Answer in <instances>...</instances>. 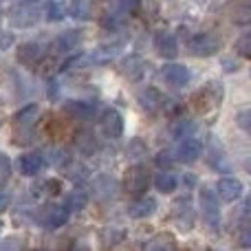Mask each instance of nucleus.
I'll return each mask as SVG.
<instances>
[{
    "label": "nucleus",
    "mask_w": 251,
    "mask_h": 251,
    "mask_svg": "<svg viewBox=\"0 0 251 251\" xmlns=\"http://www.w3.org/2000/svg\"><path fill=\"white\" fill-rule=\"evenodd\" d=\"M40 119V106L29 104L22 110H18L13 117V130H16V139L18 141H29L33 137V128Z\"/></svg>",
    "instance_id": "obj_1"
},
{
    "label": "nucleus",
    "mask_w": 251,
    "mask_h": 251,
    "mask_svg": "<svg viewBox=\"0 0 251 251\" xmlns=\"http://www.w3.org/2000/svg\"><path fill=\"white\" fill-rule=\"evenodd\" d=\"M69 212L71 209L66 207V205L49 203V205H44V207L38 209L35 221H38V225L47 227V229H57V227H62L66 221H69Z\"/></svg>",
    "instance_id": "obj_2"
},
{
    "label": "nucleus",
    "mask_w": 251,
    "mask_h": 251,
    "mask_svg": "<svg viewBox=\"0 0 251 251\" xmlns=\"http://www.w3.org/2000/svg\"><path fill=\"white\" fill-rule=\"evenodd\" d=\"M150 172H148L146 165H132V168L126 172L124 176V187L126 192H130V194H143V192L148 190V185H150Z\"/></svg>",
    "instance_id": "obj_3"
},
{
    "label": "nucleus",
    "mask_w": 251,
    "mask_h": 251,
    "mask_svg": "<svg viewBox=\"0 0 251 251\" xmlns=\"http://www.w3.org/2000/svg\"><path fill=\"white\" fill-rule=\"evenodd\" d=\"M199 205H201L205 223H207L212 229H218V225H221V209H218V203H216V194L209 190H201Z\"/></svg>",
    "instance_id": "obj_4"
},
{
    "label": "nucleus",
    "mask_w": 251,
    "mask_h": 251,
    "mask_svg": "<svg viewBox=\"0 0 251 251\" xmlns=\"http://www.w3.org/2000/svg\"><path fill=\"white\" fill-rule=\"evenodd\" d=\"M187 47H190L192 55L207 57V55H214V53L218 51L221 40H218V35H214V33H199V35H194V38H190Z\"/></svg>",
    "instance_id": "obj_5"
},
{
    "label": "nucleus",
    "mask_w": 251,
    "mask_h": 251,
    "mask_svg": "<svg viewBox=\"0 0 251 251\" xmlns=\"http://www.w3.org/2000/svg\"><path fill=\"white\" fill-rule=\"evenodd\" d=\"M91 192H93V199H95V201L106 203V201H110V199H115V196H117L119 185H117V181H115L113 176H108V174H100V176L93 178Z\"/></svg>",
    "instance_id": "obj_6"
},
{
    "label": "nucleus",
    "mask_w": 251,
    "mask_h": 251,
    "mask_svg": "<svg viewBox=\"0 0 251 251\" xmlns=\"http://www.w3.org/2000/svg\"><path fill=\"white\" fill-rule=\"evenodd\" d=\"M161 77H163V82L172 88H185L187 84H190L192 75H190V69H187V66L170 62V64H165L163 69H161Z\"/></svg>",
    "instance_id": "obj_7"
},
{
    "label": "nucleus",
    "mask_w": 251,
    "mask_h": 251,
    "mask_svg": "<svg viewBox=\"0 0 251 251\" xmlns=\"http://www.w3.org/2000/svg\"><path fill=\"white\" fill-rule=\"evenodd\" d=\"M40 20V9L33 4H20V7L11 9L9 13V22L13 26H20V29H29V26L38 25Z\"/></svg>",
    "instance_id": "obj_8"
},
{
    "label": "nucleus",
    "mask_w": 251,
    "mask_h": 251,
    "mask_svg": "<svg viewBox=\"0 0 251 251\" xmlns=\"http://www.w3.org/2000/svg\"><path fill=\"white\" fill-rule=\"evenodd\" d=\"M221 97H223V88L218 84H207L201 93H196V108L201 113H209V110L221 106Z\"/></svg>",
    "instance_id": "obj_9"
},
{
    "label": "nucleus",
    "mask_w": 251,
    "mask_h": 251,
    "mask_svg": "<svg viewBox=\"0 0 251 251\" xmlns=\"http://www.w3.org/2000/svg\"><path fill=\"white\" fill-rule=\"evenodd\" d=\"M216 194L221 201H225V203H234V201H238L240 196H243V183L238 181V178H221V181L216 183Z\"/></svg>",
    "instance_id": "obj_10"
},
{
    "label": "nucleus",
    "mask_w": 251,
    "mask_h": 251,
    "mask_svg": "<svg viewBox=\"0 0 251 251\" xmlns=\"http://www.w3.org/2000/svg\"><path fill=\"white\" fill-rule=\"evenodd\" d=\"M73 146L79 154L93 156L97 152V148H100V143H97V137L91 132V130H77L73 137Z\"/></svg>",
    "instance_id": "obj_11"
},
{
    "label": "nucleus",
    "mask_w": 251,
    "mask_h": 251,
    "mask_svg": "<svg viewBox=\"0 0 251 251\" xmlns=\"http://www.w3.org/2000/svg\"><path fill=\"white\" fill-rule=\"evenodd\" d=\"M154 49L161 57L172 60V57H176V53H178L176 38H174L172 33H168V31H161V33L154 35Z\"/></svg>",
    "instance_id": "obj_12"
},
{
    "label": "nucleus",
    "mask_w": 251,
    "mask_h": 251,
    "mask_svg": "<svg viewBox=\"0 0 251 251\" xmlns=\"http://www.w3.org/2000/svg\"><path fill=\"white\" fill-rule=\"evenodd\" d=\"M42 168H44V156L40 152H26V154H22L18 159V170L25 176H35V174H40Z\"/></svg>",
    "instance_id": "obj_13"
},
{
    "label": "nucleus",
    "mask_w": 251,
    "mask_h": 251,
    "mask_svg": "<svg viewBox=\"0 0 251 251\" xmlns=\"http://www.w3.org/2000/svg\"><path fill=\"white\" fill-rule=\"evenodd\" d=\"M44 55H47V44H42V42H25L18 49V57L25 64H35Z\"/></svg>",
    "instance_id": "obj_14"
},
{
    "label": "nucleus",
    "mask_w": 251,
    "mask_h": 251,
    "mask_svg": "<svg viewBox=\"0 0 251 251\" xmlns=\"http://www.w3.org/2000/svg\"><path fill=\"white\" fill-rule=\"evenodd\" d=\"M101 130H104L108 137H113V139L122 137V132H124V119H122V115H119L115 108H108L104 115H101Z\"/></svg>",
    "instance_id": "obj_15"
},
{
    "label": "nucleus",
    "mask_w": 251,
    "mask_h": 251,
    "mask_svg": "<svg viewBox=\"0 0 251 251\" xmlns=\"http://www.w3.org/2000/svg\"><path fill=\"white\" fill-rule=\"evenodd\" d=\"M174 223H176V227L183 231L192 229V225H194V212H192L187 199L176 201V205H174Z\"/></svg>",
    "instance_id": "obj_16"
},
{
    "label": "nucleus",
    "mask_w": 251,
    "mask_h": 251,
    "mask_svg": "<svg viewBox=\"0 0 251 251\" xmlns=\"http://www.w3.org/2000/svg\"><path fill=\"white\" fill-rule=\"evenodd\" d=\"M64 110L71 115V117H75V119H84V122H88V119L95 117V106L88 104V101H82V100L66 101V104H64Z\"/></svg>",
    "instance_id": "obj_17"
},
{
    "label": "nucleus",
    "mask_w": 251,
    "mask_h": 251,
    "mask_svg": "<svg viewBox=\"0 0 251 251\" xmlns=\"http://www.w3.org/2000/svg\"><path fill=\"white\" fill-rule=\"evenodd\" d=\"M156 209V201L152 196H143V199H137L128 205V214L132 218H146V216H152Z\"/></svg>",
    "instance_id": "obj_18"
},
{
    "label": "nucleus",
    "mask_w": 251,
    "mask_h": 251,
    "mask_svg": "<svg viewBox=\"0 0 251 251\" xmlns=\"http://www.w3.org/2000/svg\"><path fill=\"white\" fill-rule=\"evenodd\" d=\"M201 154V143L196 139H183L176 148V159L183 161V163H192L196 161Z\"/></svg>",
    "instance_id": "obj_19"
},
{
    "label": "nucleus",
    "mask_w": 251,
    "mask_h": 251,
    "mask_svg": "<svg viewBox=\"0 0 251 251\" xmlns=\"http://www.w3.org/2000/svg\"><path fill=\"white\" fill-rule=\"evenodd\" d=\"M139 104L146 113H159L161 104H163V97L156 88H146V91L139 93Z\"/></svg>",
    "instance_id": "obj_20"
},
{
    "label": "nucleus",
    "mask_w": 251,
    "mask_h": 251,
    "mask_svg": "<svg viewBox=\"0 0 251 251\" xmlns=\"http://www.w3.org/2000/svg\"><path fill=\"white\" fill-rule=\"evenodd\" d=\"M141 251H178V245L170 234H159L148 240Z\"/></svg>",
    "instance_id": "obj_21"
},
{
    "label": "nucleus",
    "mask_w": 251,
    "mask_h": 251,
    "mask_svg": "<svg viewBox=\"0 0 251 251\" xmlns=\"http://www.w3.org/2000/svg\"><path fill=\"white\" fill-rule=\"evenodd\" d=\"M143 71H146V66H143L141 57H137V55H128V57H124V62H122V73H124L128 79H132V82L141 79Z\"/></svg>",
    "instance_id": "obj_22"
},
{
    "label": "nucleus",
    "mask_w": 251,
    "mask_h": 251,
    "mask_svg": "<svg viewBox=\"0 0 251 251\" xmlns=\"http://www.w3.org/2000/svg\"><path fill=\"white\" fill-rule=\"evenodd\" d=\"M69 13L75 18V20H91L93 2H91V0H71Z\"/></svg>",
    "instance_id": "obj_23"
},
{
    "label": "nucleus",
    "mask_w": 251,
    "mask_h": 251,
    "mask_svg": "<svg viewBox=\"0 0 251 251\" xmlns=\"http://www.w3.org/2000/svg\"><path fill=\"white\" fill-rule=\"evenodd\" d=\"M88 203V192L84 190V187H73V190L66 194V207L69 209H75V212H79V209H84Z\"/></svg>",
    "instance_id": "obj_24"
},
{
    "label": "nucleus",
    "mask_w": 251,
    "mask_h": 251,
    "mask_svg": "<svg viewBox=\"0 0 251 251\" xmlns=\"http://www.w3.org/2000/svg\"><path fill=\"white\" fill-rule=\"evenodd\" d=\"M154 185H156V190H159L161 194H170V192L176 190L178 178L174 176V174H170V172H161V174H156L154 176Z\"/></svg>",
    "instance_id": "obj_25"
},
{
    "label": "nucleus",
    "mask_w": 251,
    "mask_h": 251,
    "mask_svg": "<svg viewBox=\"0 0 251 251\" xmlns=\"http://www.w3.org/2000/svg\"><path fill=\"white\" fill-rule=\"evenodd\" d=\"M124 229H119V227H106L104 231H101V245H104V249H113L115 245H119L124 240Z\"/></svg>",
    "instance_id": "obj_26"
},
{
    "label": "nucleus",
    "mask_w": 251,
    "mask_h": 251,
    "mask_svg": "<svg viewBox=\"0 0 251 251\" xmlns=\"http://www.w3.org/2000/svg\"><path fill=\"white\" fill-rule=\"evenodd\" d=\"M194 132V122L192 119H176L172 126H170V134H172L174 139H185L190 137V134Z\"/></svg>",
    "instance_id": "obj_27"
},
{
    "label": "nucleus",
    "mask_w": 251,
    "mask_h": 251,
    "mask_svg": "<svg viewBox=\"0 0 251 251\" xmlns=\"http://www.w3.org/2000/svg\"><path fill=\"white\" fill-rule=\"evenodd\" d=\"M79 40H82L79 31H66V33H62L55 40V47H57V51H71V49H75L79 44Z\"/></svg>",
    "instance_id": "obj_28"
},
{
    "label": "nucleus",
    "mask_w": 251,
    "mask_h": 251,
    "mask_svg": "<svg viewBox=\"0 0 251 251\" xmlns=\"http://www.w3.org/2000/svg\"><path fill=\"white\" fill-rule=\"evenodd\" d=\"M25 249V240L18 238V236H9L0 243V251H22Z\"/></svg>",
    "instance_id": "obj_29"
},
{
    "label": "nucleus",
    "mask_w": 251,
    "mask_h": 251,
    "mask_svg": "<svg viewBox=\"0 0 251 251\" xmlns=\"http://www.w3.org/2000/svg\"><path fill=\"white\" fill-rule=\"evenodd\" d=\"M66 161H69V156H66L64 150H60V148H51V150H49V163L51 165L62 168V165H66Z\"/></svg>",
    "instance_id": "obj_30"
},
{
    "label": "nucleus",
    "mask_w": 251,
    "mask_h": 251,
    "mask_svg": "<svg viewBox=\"0 0 251 251\" xmlns=\"http://www.w3.org/2000/svg\"><path fill=\"white\" fill-rule=\"evenodd\" d=\"M236 49H238V53L243 57H249L251 55V33H243L238 38V42H236Z\"/></svg>",
    "instance_id": "obj_31"
},
{
    "label": "nucleus",
    "mask_w": 251,
    "mask_h": 251,
    "mask_svg": "<svg viewBox=\"0 0 251 251\" xmlns=\"http://www.w3.org/2000/svg\"><path fill=\"white\" fill-rule=\"evenodd\" d=\"M11 176V159L4 152H0V183H4Z\"/></svg>",
    "instance_id": "obj_32"
},
{
    "label": "nucleus",
    "mask_w": 251,
    "mask_h": 251,
    "mask_svg": "<svg viewBox=\"0 0 251 251\" xmlns=\"http://www.w3.org/2000/svg\"><path fill=\"white\" fill-rule=\"evenodd\" d=\"M148 152V148H146V143L141 141V139H132L130 141V146H128V154L130 156H143Z\"/></svg>",
    "instance_id": "obj_33"
},
{
    "label": "nucleus",
    "mask_w": 251,
    "mask_h": 251,
    "mask_svg": "<svg viewBox=\"0 0 251 251\" xmlns=\"http://www.w3.org/2000/svg\"><path fill=\"white\" fill-rule=\"evenodd\" d=\"M47 9H49V11H47L49 20L55 22V20H60V18H62V2H60V0H51Z\"/></svg>",
    "instance_id": "obj_34"
},
{
    "label": "nucleus",
    "mask_w": 251,
    "mask_h": 251,
    "mask_svg": "<svg viewBox=\"0 0 251 251\" xmlns=\"http://www.w3.org/2000/svg\"><path fill=\"white\" fill-rule=\"evenodd\" d=\"M119 4H122V9H126V11H134V9H139L141 0H119Z\"/></svg>",
    "instance_id": "obj_35"
},
{
    "label": "nucleus",
    "mask_w": 251,
    "mask_h": 251,
    "mask_svg": "<svg viewBox=\"0 0 251 251\" xmlns=\"http://www.w3.org/2000/svg\"><path fill=\"white\" fill-rule=\"evenodd\" d=\"M9 203H11V196H9V192L0 190V212H4V209L9 207Z\"/></svg>",
    "instance_id": "obj_36"
},
{
    "label": "nucleus",
    "mask_w": 251,
    "mask_h": 251,
    "mask_svg": "<svg viewBox=\"0 0 251 251\" xmlns=\"http://www.w3.org/2000/svg\"><path fill=\"white\" fill-rule=\"evenodd\" d=\"M249 117H251L249 110H243V113L238 115V124L243 126V130H249V128H251V126H249Z\"/></svg>",
    "instance_id": "obj_37"
},
{
    "label": "nucleus",
    "mask_w": 251,
    "mask_h": 251,
    "mask_svg": "<svg viewBox=\"0 0 251 251\" xmlns=\"http://www.w3.org/2000/svg\"><path fill=\"white\" fill-rule=\"evenodd\" d=\"M156 163H159V165H165V168H168V165L172 163V156H170V152H161V154L156 156Z\"/></svg>",
    "instance_id": "obj_38"
},
{
    "label": "nucleus",
    "mask_w": 251,
    "mask_h": 251,
    "mask_svg": "<svg viewBox=\"0 0 251 251\" xmlns=\"http://www.w3.org/2000/svg\"><path fill=\"white\" fill-rule=\"evenodd\" d=\"M240 245H243V247H249V231H247V227H243V231H240Z\"/></svg>",
    "instance_id": "obj_39"
},
{
    "label": "nucleus",
    "mask_w": 251,
    "mask_h": 251,
    "mask_svg": "<svg viewBox=\"0 0 251 251\" xmlns=\"http://www.w3.org/2000/svg\"><path fill=\"white\" fill-rule=\"evenodd\" d=\"M196 2H203V0H196Z\"/></svg>",
    "instance_id": "obj_40"
},
{
    "label": "nucleus",
    "mask_w": 251,
    "mask_h": 251,
    "mask_svg": "<svg viewBox=\"0 0 251 251\" xmlns=\"http://www.w3.org/2000/svg\"><path fill=\"white\" fill-rule=\"evenodd\" d=\"M79 251H86V249H79Z\"/></svg>",
    "instance_id": "obj_41"
}]
</instances>
